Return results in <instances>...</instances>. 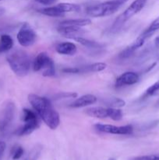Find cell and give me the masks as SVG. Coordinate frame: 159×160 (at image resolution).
I'll return each instance as SVG.
<instances>
[{
    "label": "cell",
    "mask_w": 159,
    "mask_h": 160,
    "mask_svg": "<svg viewBox=\"0 0 159 160\" xmlns=\"http://www.w3.org/2000/svg\"><path fill=\"white\" fill-rule=\"evenodd\" d=\"M27 98L30 104L44 123L51 130H55L60 123V117L50 100L35 94H30Z\"/></svg>",
    "instance_id": "cell-1"
},
{
    "label": "cell",
    "mask_w": 159,
    "mask_h": 160,
    "mask_svg": "<svg viewBox=\"0 0 159 160\" xmlns=\"http://www.w3.org/2000/svg\"><path fill=\"white\" fill-rule=\"evenodd\" d=\"M9 67L17 76L25 77L31 70V59L25 51L16 49L6 56Z\"/></svg>",
    "instance_id": "cell-2"
},
{
    "label": "cell",
    "mask_w": 159,
    "mask_h": 160,
    "mask_svg": "<svg viewBox=\"0 0 159 160\" xmlns=\"http://www.w3.org/2000/svg\"><path fill=\"white\" fill-rule=\"evenodd\" d=\"M33 70L35 72H41L44 77L51 78L55 75V65L54 61L46 52L37 54L33 62Z\"/></svg>",
    "instance_id": "cell-3"
},
{
    "label": "cell",
    "mask_w": 159,
    "mask_h": 160,
    "mask_svg": "<svg viewBox=\"0 0 159 160\" xmlns=\"http://www.w3.org/2000/svg\"><path fill=\"white\" fill-rule=\"evenodd\" d=\"M147 2V0H135V1L132 2L129 5V6H128L127 9L115 19V22L111 28V31L116 32L127 20H129L131 17H132L134 15L138 13L140 11L143 9V8L146 5Z\"/></svg>",
    "instance_id": "cell-4"
},
{
    "label": "cell",
    "mask_w": 159,
    "mask_h": 160,
    "mask_svg": "<svg viewBox=\"0 0 159 160\" xmlns=\"http://www.w3.org/2000/svg\"><path fill=\"white\" fill-rule=\"evenodd\" d=\"M122 6L117 0L104 2L87 7V13L92 17H103L115 13Z\"/></svg>",
    "instance_id": "cell-5"
},
{
    "label": "cell",
    "mask_w": 159,
    "mask_h": 160,
    "mask_svg": "<svg viewBox=\"0 0 159 160\" xmlns=\"http://www.w3.org/2000/svg\"><path fill=\"white\" fill-rule=\"evenodd\" d=\"M16 106L12 102L6 103L0 112V134H6L9 131L15 117Z\"/></svg>",
    "instance_id": "cell-6"
},
{
    "label": "cell",
    "mask_w": 159,
    "mask_h": 160,
    "mask_svg": "<svg viewBox=\"0 0 159 160\" xmlns=\"http://www.w3.org/2000/svg\"><path fill=\"white\" fill-rule=\"evenodd\" d=\"M17 41L23 47H29L34 45L37 39V34L28 23H24L17 33Z\"/></svg>",
    "instance_id": "cell-7"
},
{
    "label": "cell",
    "mask_w": 159,
    "mask_h": 160,
    "mask_svg": "<svg viewBox=\"0 0 159 160\" xmlns=\"http://www.w3.org/2000/svg\"><path fill=\"white\" fill-rule=\"evenodd\" d=\"M95 130L99 132L106 133L111 134H118V135H130L133 132L132 125H125V126H114L111 124H102L96 123L94 125Z\"/></svg>",
    "instance_id": "cell-8"
},
{
    "label": "cell",
    "mask_w": 159,
    "mask_h": 160,
    "mask_svg": "<svg viewBox=\"0 0 159 160\" xmlns=\"http://www.w3.org/2000/svg\"><path fill=\"white\" fill-rule=\"evenodd\" d=\"M140 81V76L136 72L127 71L122 73L115 81V88H122L124 86H130L137 84Z\"/></svg>",
    "instance_id": "cell-9"
},
{
    "label": "cell",
    "mask_w": 159,
    "mask_h": 160,
    "mask_svg": "<svg viewBox=\"0 0 159 160\" xmlns=\"http://www.w3.org/2000/svg\"><path fill=\"white\" fill-rule=\"evenodd\" d=\"M57 31L63 37L70 39H74L76 38L82 36L84 34V29L81 27L73 26V25H59Z\"/></svg>",
    "instance_id": "cell-10"
},
{
    "label": "cell",
    "mask_w": 159,
    "mask_h": 160,
    "mask_svg": "<svg viewBox=\"0 0 159 160\" xmlns=\"http://www.w3.org/2000/svg\"><path fill=\"white\" fill-rule=\"evenodd\" d=\"M40 127V121L39 119L31 120V121L24 122V124L20 127L17 130H16L14 134L17 136H26L29 135L31 133L34 132L35 130Z\"/></svg>",
    "instance_id": "cell-11"
},
{
    "label": "cell",
    "mask_w": 159,
    "mask_h": 160,
    "mask_svg": "<svg viewBox=\"0 0 159 160\" xmlns=\"http://www.w3.org/2000/svg\"><path fill=\"white\" fill-rule=\"evenodd\" d=\"M97 101H98V98L95 95H91V94H87V95H82V96L79 97L76 100H74L73 102L70 103V107L75 108V109L86 107V106H90V105L94 104Z\"/></svg>",
    "instance_id": "cell-12"
},
{
    "label": "cell",
    "mask_w": 159,
    "mask_h": 160,
    "mask_svg": "<svg viewBox=\"0 0 159 160\" xmlns=\"http://www.w3.org/2000/svg\"><path fill=\"white\" fill-rule=\"evenodd\" d=\"M55 50L60 55L74 56L77 52V47L73 42H65L58 44L55 47Z\"/></svg>",
    "instance_id": "cell-13"
},
{
    "label": "cell",
    "mask_w": 159,
    "mask_h": 160,
    "mask_svg": "<svg viewBox=\"0 0 159 160\" xmlns=\"http://www.w3.org/2000/svg\"><path fill=\"white\" fill-rule=\"evenodd\" d=\"M86 114L89 117H94L98 119H105L108 118L109 108L101 107V106H97V107H91L86 109Z\"/></svg>",
    "instance_id": "cell-14"
},
{
    "label": "cell",
    "mask_w": 159,
    "mask_h": 160,
    "mask_svg": "<svg viewBox=\"0 0 159 160\" xmlns=\"http://www.w3.org/2000/svg\"><path fill=\"white\" fill-rule=\"evenodd\" d=\"M13 39L9 34H2L0 36V53L9 52L13 47Z\"/></svg>",
    "instance_id": "cell-15"
},
{
    "label": "cell",
    "mask_w": 159,
    "mask_h": 160,
    "mask_svg": "<svg viewBox=\"0 0 159 160\" xmlns=\"http://www.w3.org/2000/svg\"><path fill=\"white\" fill-rule=\"evenodd\" d=\"M37 12L43 14V15L51 17H61L65 16V13L59 9L57 5L54 6H48V7L40 9L37 10Z\"/></svg>",
    "instance_id": "cell-16"
},
{
    "label": "cell",
    "mask_w": 159,
    "mask_h": 160,
    "mask_svg": "<svg viewBox=\"0 0 159 160\" xmlns=\"http://www.w3.org/2000/svg\"><path fill=\"white\" fill-rule=\"evenodd\" d=\"M107 67V64L104 62H95L86 67H80V73H97L104 70Z\"/></svg>",
    "instance_id": "cell-17"
},
{
    "label": "cell",
    "mask_w": 159,
    "mask_h": 160,
    "mask_svg": "<svg viewBox=\"0 0 159 160\" xmlns=\"http://www.w3.org/2000/svg\"><path fill=\"white\" fill-rule=\"evenodd\" d=\"M73 40L79 42L80 45H84V47L90 48V49H101L102 48V45L101 44L94 42V41L89 40V39L84 38L83 36H80V37L76 38Z\"/></svg>",
    "instance_id": "cell-18"
},
{
    "label": "cell",
    "mask_w": 159,
    "mask_h": 160,
    "mask_svg": "<svg viewBox=\"0 0 159 160\" xmlns=\"http://www.w3.org/2000/svg\"><path fill=\"white\" fill-rule=\"evenodd\" d=\"M91 23V20L87 18H80V19H70V20H65L60 22V25H73L76 27H85L88 26Z\"/></svg>",
    "instance_id": "cell-19"
},
{
    "label": "cell",
    "mask_w": 159,
    "mask_h": 160,
    "mask_svg": "<svg viewBox=\"0 0 159 160\" xmlns=\"http://www.w3.org/2000/svg\"><path fill=\"white\" fill-rule=\"evenodd\" d=\"M59 9L64 12H79L80 10V6L77 4L74 3H69V2H62L57 4Z\"/></svg>",
    "instance_id": "cell-20"
},
{
    "label": "cell",
    "mask_w": 159,
    "mask_h": 160,
    "mask_svg": "<svg viewBox=\"0 0 159 160\" xmlns=\"http://www.w3.org/2000/svg\"><path fill=\"white\" fill-rule=\"evenodd\" d=\"M42 152V146L41 145H36L31 148L24 160H38Z\"/></svg>",
    "instance_id": "cell-21"
},
{
    "label": "cell",
    "mask_w": 159,
    "mask_h": 160,
    "mask_svg": "<svg viewBox=\"0 0 159 160\" xmlns=\"http://www.w3.org/2000/svg\"><path fill=\"white\" fill-rule=\"evenodd\" d=\"M108 108V118H110L111 120H114V121H119V120H121L123 118V113L121 109H119L118 108Z\"/></svg>",
    "instance_id": "cell-22"
},
{
    "label": "cell",
    "mask_w": 159,
    "mask_h": 160,
    "mask_svg": "<svg viewBox=\"0 0 159 160\" xmlns=\"http://www.w3.org/2000/svg\"><path fill=\"white\" fill-rule=\"evenodd\" d=\"M106 103H107V106H108V107L118 108V109L123 107V106H125V105H126V102L119 98H108V102Z\"/></svg>",
    "instance_id": "cell-23"
},
{
    "label": "cell",
    "mask_w": 159,
    "mask_h": 160,
    "mask_svg": "<svg viewBox=\"0 0 159 160\" xmlns=\"http://www.w3.org/2000/svg\"><path fill=\"white\" fill-rule=\"evenodd\" d=\"M136 51H137V50L135 49V48H134L133 46H132V45H129V46L126 47V48H124V49L119 53L118 57L121 59H128V58L131 57V56L134 54V52H135Z\"/></svg>",
    "instance_id": "cell-24"
},
{
    "label": "cell",
    "mask_w": 159,
    "mask_h": 160,
    "mask_svg": "<svg viewBox=\"0 0 159 160\" xmlns=\"http://www.w3.org/2000/svg\"><path fill=\"white\" fill-rule=\"evenodd\" d=\"M24 149L20 145H15L11 150V156L12 160H18L23 156Z\"/></svg>",
    "instance_id": "cell-25"
},
{
    "label": "cell",
    "mask_w": 159,
    "mask_h": 160,
    "mask_svg": "<svg viewBox=\"0 0 159 160\" xmlns=\"http://www.w3.org/2000/svg\"><path fill=\"white\" fill-rule=\"evenodd\" d=\"M158 30H159V17H157V18H156L144 31L147 33V34H150V35L151 36L154 32H155V31H158Z\"/></svg>",
    "instance_id": "cell-26"
},
{
    "label": "cell",
    "mask_w": 159,
    "mask_h": 160,
    "mask_svg": "<svg viewBox=\"0 0 159 160\" xmlns=\"http://www.w3.org/2000/svg\"><path fill=\"white\" fill-rule=\"evenodd\" d=\"M157 91H159V81H157L156 83H154V84H152L151 86H150V87L146 90L143 96L144 97L151 96V95H154Z\"/></svg>",
    "instance_id": "cell-27"
},
{
    "label": "cell",
    "mask_w": 159,
    "mask_h": 160,
    "mask_svg": "<svg viewBox=\"0 0 159 160\" xmlns=\"http://www.w3.org/2000/svg\"><path fill=\"white\" fill-rule=\"evenodd\" d=\"M129 160H159V154L146 155V156H137L131 158Z\"/></svg>",
    "instance_id": "cell-28"
},
{
    "label": "cell",
    "mask_w": 159,
    "mask_h": 160,
    "mask_svg": "<svg viewBox=\"0 0 159 160\" xmlns=\"http://www.w3.org/2000/svg\"><path fill=\"white\" fill-rule=\"evenodd\" d=\"M77 93L76 92H61V93H58L57 95H55L56 99H59V98H76L77 97Z\"/></svg>",
    "instance_id": "cell-29"
},
{
    "label": "cell",
    "mask_w": 159,
    "mask_h": 160,
    "mask_svg": "<svg viewBox=\"0 0 159 160\" xmlns=\"http://www.w3.org/2000/svg\"><path fill=\"white\" fill-rule=\"evenodd\" d=\"M62 72L65 73L76 74V73H80V67H66L62 70Z\"/></svg>",
    "instance_id": "cell-30"
},
{
    "label": "cell",
    "mask_w": 159,
    "mask_h": 160,
    "mask_svg": "<svg viewBox=\"0 0 159 160\" xmlns=\"http://www.w3.org/2000/svg\"><path fill=\"white\" fill-rule=\"evenodd\" d=\"M35 1L41 5H45V6H51V5L55 3L56 2H57V0H35Z\"/></svg>",
    "instance_id": "cell-31"
},
{
    "label": "cell",
    "mask_w": 159,
    "mask_h": 160,
    "mask_svg": "<svg viewBox=\"0 0 159 160\" xmlns=\"http://www.w3.org/2000/svg\"><path fill=\"white\" fill-rule=\"evenodd\" d=\"M5 149H6V143L4 142L0 141V159L2 156L3 153H4Z\"/></svg>",
    "instance_id": "cell-32"
},
{
    "label": "cell",
    "mask_w": 159,
    "mask_h": 160,
    "mask_svg": "<svg viewBox=\"0 0 159 160\" xmlns=\"http://www.w3.org/2000/svg\"><path fill=\"white\" fill-rule=\"evenodd\" d=\"M154 46L155 48H159V36H157L154 40Z\"/></svg>",
    "instance_id": "cell-33"
},
{
    "label": "cell",
    "mask_w": 159,
    "mask_h": 160,
    "mask_svg": "<svg viewBox=\"0 0 159 160\" xmlns=\"http://www.w3.org/2000/svg\"><path fill=\"white\" fill-rule=\"evenodd\" d=\"M5 12H6V9H5L3 7H1V6H0V17L2 16L3 14L5 13Z\"/></svg>",
    "instance_id": "cell-34"
},
{
    "label": "cell",
    "mask_w": 159,
    "mask_h": 160,
    "mask_svg": "<svg viewBox=\"0 0 159 160\" xmlns=\"http://www.w3.org/2000/svg\"><path fill=\"white\" fill-rule=\"evenodd\" d=\"M117 1H118V2H119L121 3L122 5H123V4H124L125 2H127L128 0H117Z\"/></svg>",
    "instance_id": "cell-35"
},
{
    "label": "cell",
    "mask_w": 159,
    "mask_h": 160,
    "mask_svg": "<svg viewBox=\"0 0 159 160\" xmlns=\"http://www.w3.org/2000/svg\"><path fill=\"white\" fill-rule=\"evenodd\" d=\"M108 160H115V159H113V158H111V159H109Z\"/></svg>",
    "instance_id": "cell-36"
},
{
    "label": "cell",
    "mask_w": 159,
    "mask_h": 160,
    "mask_svg": "<svg viewBox=\"0 0 159 160\" xmlns=\"http://www.w3.org/2000/svg\"><path fill=\"white\" fill-rule=\"evenodd\" d=\"M0 1H1V0H0Z\"/></svg>",
    "instance_id": "cell-37"
}]
</instances>
